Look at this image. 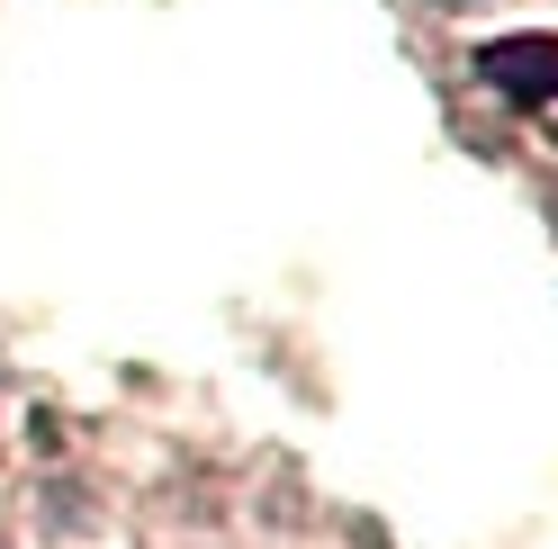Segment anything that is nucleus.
<instances>
[{
  "instance_id": "nucleus-1",
  "label": "nucleus",
  "mask_w": 558,
  "mask_h": 549,
  "mask_svg": "<svg viewBox=\"0 0 558 549\" xmlns=\"http://www.w3.org/2000/svg\"><path fill=\"white\" fill-rule=\"evenodd\" d=\"M477 82L486 90H505L513 109H549L558 99V37H486L477 46Z\"/></svg>"
}]
</instances>
